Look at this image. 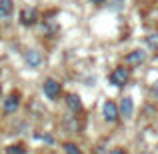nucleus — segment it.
<instances>
[{"label": "nucleus", "instance_id": "16", "mask_svg": "<svg viewBox=\"0 0 158 154\" xmlns=\"http://www.w3.org/2000/svg\"><path fill=\"white\" fill-rule=\"evenodd\" d=\"M92 2H94V4H104L106 0H92Z\"/></svg>", "mask_w": 158, "mask_h": 154}, {"label": "nucleus", "instance_id": "5", "mask_svg": "<svg viewBox=\"0 0 158 154\" xmlns=\"http://www.w3.org/2000/svg\"><path fill=\"white\" fill-rule=\"evenodd\" d=\"M124 60H126L128 66H140L144 60H146V52L140 50V48H136V50H130V52H128Z\"/></svg>", "mask_w": 158, "mask_h": 154}, {"label": "nucleus", "instance_id": "9", "mask_svg": "<svg viewBox=\"0 0 158 154\" xmlns=\"http://www.w3.org/2000/svg\"><path fill=\"white\" fill-rule=\"evenodd\" d=\"M66 106L70 108V110L76 114V112H80L82 110V100H80V96L78 94H68L66 96Z\"/></svg>", "mask_w": 158, "mask_h": 154}, {"label": "nucleus", "instance_id": "3", "mask_svg": "<svg viewBox=\"0 0 158 154\" xmlns=\"http://www.w3.org/2000/svg\"><path fill=\"white\" fill-rule=\"evenodd\" d=\"M102 114H104V120H108V122H116L120 118V108L112 100H106L102 104Z\"/></svg>", "mask_w": 158, "mask_h": 154}, {"label": "nucleus", "instance_id": "14", "mask_svg": "<svg viewBox=\"0 0 158 154\" xmlns=\"http://www.w3.org/2000/svg\"><path fill=\"white\" fill-rule=\"evenodd\" d=\"M152 94H154V96L158 98V80L154 82V84H152Z\"/></svg>", "mask_w": 158, "mask_h": 154}, {"label": "nucleus", "instance_id": "8", "mask_svg": "<svg viewBox=\"0 0 158 154\" xmlns=\"http://www.w3.org/2000/svg\"><path fill=\"white\" fill-rule=\"evenodd\" d=\"M132 112H134V102H132L130 96H124L122 102H120V114L124 118H132Z\"/></svg>", "mask_w": 158, "mask_h": 154}, {"label": "nucleus", "instance_id": "17", "mask_svg": "<svg viewBox=\"0 0 158 154\" xmlns=\"http://www.w3.org/2000/svg\"><path fill=\"white\" fill-rule=\"evenodd\" d=\"M0 98H2V86H0Z\"/></svg>", "mask_w": 158, "mask_h": 154}, {"label": "nucleus", "instance_id": "12", "mask_svg": "<svg viewBox=\"0 0 158 154\" xmlns=\"http://www.w3.org/2000/svg\"><path fill=\"white\" fill-rule=\"evenodd\" d=\"M62 148H64V154H82L80 148H78L74 142H64V146H62Z\"/></svg>", "mask_w": 158, "mask_h": 154}, {"label": "nucleus", "instance_id": "4", "mask_svg": "<svg viewBox=\"0 0 158 154\" xmlns=\"http://www.w3.org/2000/svg\"><path fill=\"white\" fill-rule=\"evenodd\" d=\"M18 106H20V94L14 90V92H10L4 98V112H6V114H12V112L18 110Z\"/></svg>", "mask_w": 158, "mask_h": 154}, {"label": "nucleus", "instance_id": "6", "mask_svg": "<svg viewBox=\"0 0 158 154\" xmlns=\"http://www.w3.org/2000/svg\"><path fill=\"white\" fill-rule=\"evenodd\" d=\"M20 22H22L24 26H32V24L38 22V12H36V8H24V10L20 12Z\"/></svg>", "mask_w": 158, "mask_h": 154}, {"label": "nucleus", "instance_id": "2", "mask_svg": "<svg viewBox=\"0 0 158 154\" xmlns=\"http://www.w3.org/2000/svg\"><path fill=\"white\" fill-rule=\"evenodd\" d=\"M42 90L50 100H56V98L60 96V92H62V86H60V82L54 80V78H46L44 84H42Z\"/></svg>", "mask_w": 158, "mask_h": 154}, {"label": "nucleus", "instance_id": "11", "mask_svg": "<svg viewBox=\"0 0 158 154\" xmlns=\"http://www.w3.org/2000/svg\"><path fill=\"white\" fill-rule=\"evenodd\" d=\"M6 154H26V148L24 144H10L6 148Z\"/></svg>", "mask_w": 158, "mask_h": 154}, {"label": "nucleus", "instance_id": "10", "mask_svg": "<svg viewBox=\"0 0 158 154\" xmlns=\"http://www.w3.org/2000/svg\"><path fill=\"white\" fill-rule=\"evenodd\" d=\"M14 12V0H0V18H8Z\"/></svg>", "mask_w": 158, "mask_h": 154}, {"label": "nucleus", "instance_id": "15", "mask_svg": "<svg viewBox=\"0 0 158 154\" xmlns=\"http://www.w3.org/2000/svg\"><path fill=\"white\" fill-rule=\"evenodd\" d=\"M148 42H150L152 46H156V44H158V36H156V38H154V36H150V38H148Z\"/></svg>", "mask_w": 158, "mask_h": 154}, {"label": "nucleus", "instance_id": "1", "mask_svg": "<svg viewBox=\"0 0 158 154\" xmlns=\"http://www.w3.org/2000/svg\"><path fill=\"white\" fill-rule=\"evenodd\" d=\"M128 80H130V70L124 68V66H116L110 72V82L114 86H124Z\"/></svg>", "mask_w": 158, "mask_h": 154}, {"label": "nucleus", "instance_id": "7", "mask_svg": "<svg viewBox=\"0 0 158 154\" xmlns=\"http://www.w3.org/2000/svg\"><path fill=\"white\" fill-rule=\"evenodd\" d=\"M24 60H26V64L30 66V68H38V66L44 62V58H42V54L38 50H28L24 54Z\"/></svg>", "mask_w": 158, "mask_h": 154}, {"label": "nucleus", "instance_id": "13", "mask_svg": "<svg viewBox=\"0 0 158 154\" xmlns=\"http://www.w3.org/2000/svg\"><path fill=\"white\" fill-rule=\"evenodd\" d=\"M110 154H126V152H124V148H112Z\"/></svg>", "mask_w": 158, "mask_h": 154}]
</instances>
